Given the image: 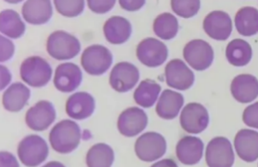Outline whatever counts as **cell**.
I'll list each match as a JSON object with an SVG mask.
<instances>
[{
	"label": "cell",
	"mask_w": 258,
	"mask_h": 167,
	"mask_svg": "<svg viewBox=\"0 0 258 167\" xmlns=\"http://www.w3.org/2000/svg\"><path fill=\"white\" fill-rule=\"evenodd\" d=\"M121 8L127 12H137L142 9L146 0H118Z\"/></svg>",
	"instance_id": "d590c367"
},
{
	"label": "cell",
	"mask_w": 258,
	"mask_h": 167,
	"mask_svg": "<svg viewBox=\"0 0 258 167\" xmlns=\"http://www.w3.org/2000/svg\"><path fill=\"white\" fill-rule=\"evenodd\" d=\"M137 57L145 66L156 68L166 62L168 50L162 41L155 38H147L138 45Z\"/></svg>",
	"instance_id": "30bf717a"
},
{
	"label": "cell",
	"mask_w": 258,
	"mask_h": 167,
	"mask_svg": "<svg viewBox=\"0 0 258 167\" xmlns=\"http://www.w3.org/2000/svg\"><path fill=\"white\" fill-rule=\"evenodd\" d=\"M204 142L196 136H184L176 146L177 158L185 165H194L199 163L204 156Z\"/></svg>",
	"instance_id": "d6986e66"
},
{
	"label": "cell",
	"mask_w": 258,
	"mask_h": 167,
	"mask_svg": "<svg viewBox=\"0 0 258 167\" xmlns=\"http://www.w3.org/2000/svg\"><path fill=\"white\" fill-rule=\"evenodd\" d=\"M243 122L249 128L258 130V102L245 108L243 113Z\"/></svg>",
	"instance_id": "d6a6232c"
},
{
	"label": "cell",
	"mask_w": 258,
	"mask_h": 167,
	"mask_svg": "<svg viewBox=\"0 0 258 167\" xmlns=\"http://www.w3.org/2000/svg\"><path fill=\"white\" fill-rule=\"evenodd\" d=\"M180 125L185 132L197 135L204 132L210 124L208 110L199 103H189L180 114Z\"/></svg>",
	"instance_id": "9c48e42d"
},
{
	"label": "cell",
	"mask_w": 258,
	"mask_h": 167,
	"mask_svg": "<svg viewBox=\"0 0 258 167\" xmlns=\"http://www.w3.org/2000/svg\"><path fill=\"white\" fill-rule=\"evenodd\" d=\"M234 23L239 35L254 36L258 33V10L250 6L241 8L236 13Z\"/></svg>",
	"instance_id": "484cf974"
},
{
	"label": "cell",
	"mask_w": 258,
	"mask_h": 167,
	"mask_svg": "<svg viewBox=\"0 0 258 167\" xmlns=\"http://www.w3.org/2000/svg\"><path fill=\"white\" fill-rule=\"evenodd\" d=\"M82 80V70L77 64L63 63L59 64L55 70L53 84L58 91L71 93L80 86Z\"/></svg>",
	"instance_id": "2e32d148"
},
{
	"label": "cell",
	"mask_w": 258,
	"mask_h": 167,
	"mask_svg": "<svg viewBox=\"0 0 258 167\" xmlns=\"http://www.w3.org/2000/svg\"><path fill=\"white\" fill-rule=\"evenodd\" d=\"M166 151V139L159 133H145L136 141V154L144 162L155 161L162 158Z\"/></svg>",
	"instance_id": "52a82bcc"
},
{
	"label": "cell",
	"mask_w": 258,
	"mask_h": 167,
	"mask_svg": "<svg viewBox=\"0 0 258 167\" xmlns=\"http://www.w3.org/2000/svg\"><path fill=\"white\" fill-rule=\"evenodd\" d=\"M161 88L156 81L147 79L142 81L134 92V100L136 103L144 107L149 108L156 103Z\"/></svg>",
	"instance_id": "83f0119b"
},
{
	"label": "cell",
	"mask_w": 258,
	"mask_h": 167,
	"mask_svg": "<svg viewBox=\"0 0 258 167\" xmlns=\"http://www.w3.org/2000/svg\"><path fill=\"white\" fill-rule=\"evenodd\" d=\"M81 63L89 75L95 76L103 75L112 65V55L105 46L93 45L84 50Z\"/></svg>",
	"instance_id": "5b68a950"
},
{
	"label": "cell",
	"mask_w": 258,
	"mask_h": 167,
	"mask_svg": "<svg viewBox=\"0 0 258 167\" xmlns=\"http://www.w3.org/2000/svg\"><path fill=\"white\" fill-rule=\"evenodd\" d=\"M95 108V99L88 93H76L66 101V114L76 120H83L91 117Z\"/></svg>",
	"instance_id": "ffe728a7"
},
{
	"label": "cell",
	"mask_w": 258,
	"mask_h": 167,
	"mask_svg": "<svg viewBox=\"0 0 258 167\" xmlns=\"http://www.w3.org/2000/svg\"><path fill=\"white\" fill-rule=\"evenodd\" d=\"M178 19L170 13H162L155 18L153 29L156 36L164 41H170L176 37L178 32Z\"/></svg>",
	"instance_id": "f546056e"
},
{
	"label": "cell",
	"mask_w": 258,
	"mask_h": 167,
	"mask_svg": "<svg viewBox=\"0 0 258 167\" xmlns=\"http://www.w3.org/2000/svg\"><path fill=\"white\" fill-rule=\"evenodd\" d=\"M1 90H4L12 81V74L6 67L1 65Z\"/></svg>",
	"instance_id": "74e56055"
},
{
	"label": "cell",
	"mask_w": 258,
	"mask_h": 167,
	"mask_svg": "<svg viewBox=\"0 0 258 167\" xmlns=\"http://www.w3.org/2000/svg\"><path fill=\"white\" fill-rule=\"evenodd\" d=\"M23 19L33 25H42L52 17L51 0H27L22 9Z\"/></svg>",
	"instance_id": "44dd1931"
},
{
	"label": "cell",
	"mask_w": 258,
	"mask_h": 167,
	"mask_svg": "<svg viewBox=\"0 0 258 167\" xmlns=\"http://www.w3.org/2000/svg\"><path fill=\"white\" fill-rule=\"evenodd\" d=\"M5 1L10 4H18L23 2V0H5Z\"/></svg>",
	"instance_id": "60d3db41"
},
{
	"label": "cell",
	"mask_w": 258,
	"mask_h": 167,
	"mask_svg": "<svg viewBox=\"0 0 258 167\" xmlns=\"http://www.w3.org/2000/svg\"><path fill=\"white\" fill-rule=\"evenodd\" d=\"M166 84L173 90H189L195 81V75L181 59H172L165 68Z\"/></svg>",
	"instance_id": "8fae6325"
},
{
	"label": "cell",
	"mask_w": 258,
	"mask_h": 167,
	"mask_svg": "<svg viewBox=\"0 0 258 167\" xmlns=\"http://www.w3.org/2000/svg\"><path fill=\"white\" fill-rule=\"evenodd\" d=\"M140 73L134 64L121 62L117 63L111 71L110 85L117 92H128L137 85Z\"/></svg>",
	"instance_id": "7c38bea8"
},
{
	"label": "cell",
	"mask_w": 258,
	"mask_h": 167,
	"mask_svg": "<svg viewBox=\"0 0 258 167\" xmlns=\"http://www.w3.org/2000/svg\"><path fill=\"white\" fill-rule=\"evenodd\" d=\"M55 8L66 18H76L82 14L85 7V0H53Z\"/></svg>",
	"instance_id": "1f68e13d"
},
{
	"label": "cell",
	"mask_w": 258,
	"mask_h": 167,
	"mask_svg": "<svg viewBox=\"0 0 258 167\" xmlns=\"http://www.w3.org/2000/svg\"><path fill=\"white\" fill-rule=\"evenodd\" d=\"M203 27L208 36L213 40L227 41L232 32V19L227 12L214 11L204 18Z\"/></svg>",
	"instance_id": "4fadbf2b"
},
{
	"label": "cell",
	"mask_w": 258,
	"mask_h": 167,
	"mask_svg": "<svg viewBox=\"0 0 258 167\" xmlns=\"http://www.w3.org/2000/svg\"><path fill=\"white\" fill-rule=\"evenodd\" d=\"M55 118L56 111L52 103L47 101H41L28 110L25 122L32 130L43 131L51 126Z\"/></svg>",
	"instance_id": "9a60e30c"
},
{
	"label": "cell",
	"mask_w": 258,
	"mask_h": 167,
	"mask_svg": "<svg viewBox=\"0 0 258 167\" xmlns=\"http://www.w3.org/2000/svg\"><path fill=\"white\" fill-rule=\"evenodd\" d=\"M1 44V52H0V61L1 63L10 60L13 57L15 52V46L9 39L1 36L0 38Z\"/></svg>",
	"instance_id": "e575fe53"
},
{
	"label": "cell",
	"mask_w": 258,
	"mask_h": 167,
	"mask_svg": "<svg viewBox=\"0 0 258 167\" xmlns=\"http://www.w3.org/2000/svg\"><path fill=\"white\" fill-rule=\"evenodd\" d=\"M48 146L42 137L32 135L26 136L18 145V158L27 166H37L48 156Z\"/></svg>",
	"instance_id": "277c9868"
},
{
	"label": "cell",
	"mask_w": 258,
	"mask_h": 167,
	"mask_svg": "<svg viewBox=\"0 0 258 167\" xmlns=\"http://www.w3.org/2000/svg\"><path fill=\"white\" fill-rule=\"evenodd\" d=\"M25 24L18 12L13 10H6L0 14V31L12 39L22 37L25 33Z\"/></svg>",
	"instance_id": "4316f807"
},
{
	"label": "cell",
	"mask_w": 258,
	"mask_h": 167,
	"mask_svg": "<svg viewBox=\"0 0 258 167\" xmlns=\"http://www.w3.org/2000/svg\"><path fill=\"white\" fill-rule=\"evenodd\" d=\"M232 97L241 104L251 103L258 97L257 78L249 74H241L231 84Z\"/></svg>",
	"instance_id": "e0dca14e"
},
{
	"label": "cell",
	"mask_w": 258,
	"mask_h": 167,
	"mask_svg": "<svg viewBox=\"0 0 258 167\" xmlns=\"http://www.w3.org/2000/svg\"><path fill=\"white\" fill-rule=\"evenodd\" d=\"M153 166H177V164L172 159H163L153 164Z\"/></svg>",
	"instance_id": "f35d334b"
},
{
	"label": "cell",
	"mask_w": 258,
	"mask_h": 167,
	"mask_svg": "<svg viewBox=\"0 0 258 167\" xmlns=\"http://www.w3.org/2000/svg\"><path fill=\"white\" fill-rule=\"evenodd\" d=\"M183 56L189 66L198 71L209 69L214 61V50L207 41L193 40L185 45Z\"/></svg>",
	"instance_id": "8992f818"
},
{
	"label": "cell",
	"mask_w": 258,
	"mask_h": 167,
	"mask_svg": "<svg viewBox=\"0 0 258 167\" xmlns=\"http://www.w3.org/2000/svg\"><path fill=\"white\" fill-rule=\"evenodd\" d=\"M30 98V90L21 82H15L4 93L2 103L5 109L12 113H18L26 106Z\"/></svg>",
	"instance_id": "cb8c5ba5"
},
{
	"label": "cell",
	"mask_w": 258,
	"mask_h": 167,
	"mask_svg": "<svg viewBox=\"0 0 258 167\" xmlns=\"http://www.w3.org/2000/svg\"><path fill=\"white\" fill-rule=\"evenodd\" d=\"M87 3L94 13L106 14L114 7L116 0H87Z\"/></svg>",
	"instance_id": "836d02e7"
},
{
	"label": "cell",
	"mask_w": 258,
	"mask_h": 167,
	"mask_svg": "<svg viewBox=\"0 0 258 167\" xmlns=\"http://www.w3.org/2000/svg\"><path fill=\"white\" fill-rule=\"evenodd\" d=\"M46 51L57 60H70L79 54L80 41L67 32L55 31L49 35L46 41Z\"/></svg>",
	"instance_id": "7a4b0ae2"
},
{
	"label": "cell",
	"mask_w": 258,
	"mask_h": 167,
	"mask_svg": "<svg viewBox=\"0 0 258 167\" xmlns=\"http://www.w3.org/2000/svg\"><path fill=\"white\" fill-rule=\"evenodd\" d=\"M252 54L250 45L242 39L232 40L226 48V58L228 63L235 67L247 65L251 61Z\"/></svg>",
	"instance_id": "d4e9b609"
},
{
	"label": "cell",
	"mask_w": 258,
	"mask_h": 167,
	"mask_svg": "<svg viewBox=\"0 0 258 167\" xmlns=\"http://www.w3.org/2000/svg\"><path fill=\"white\" fill-rule=\"evenodd\" d=\"M82 139L80 127L76 122L63 120L55 124L49 134L52 149L57 153H70L78 148Z\"/></svg>",
	"instance_id": "6da1fadb"
},
{
	"label": "cell",
	"mask_w": 258,
	"mask_h": 167,
	"mask_svg": "<svg viewBox=\"0 0 258 167\" xmlns=\"http://www.w3.org/2000/svg\"><path fill=\"white\" fill-rule=\"evenodd\" d=\"M20 75L23 81L32 88H42L52 78V67L44 58L32 56L21 64Z\"/></svg>",
	"instance_id": "3957f363"
},
{
	"label": "cell",
	"mask_w": 258,
	"mask_h": 167,
	"mask_svg": "<svg viewBox=\"0 0 258 167\" xmlns=\"http://www.w3.org/2000/svg\"><path fill=\"white\" fill-rule=\"evenodd\" d=\"M106 41L113 45H120L129 40L132 33V24L122 17H112L106 21L103 27Z\"/></svg>",
	"instance_id": "603a6c76"
},
{
	"label": "cell",
	"mask_w": 258,
	"mask_h": 167,
	"mask_svg": "<svg viewBox=\"0 0 258 167\" xmlns=\"http://www.w3.org/2000/svg\"><path fill=\"white\" fill-rule=\"evenodd\" d=\"M171 7L178 17L190 18L198 14L201 2L200 0H171Z\"/></svg>",
	"instance_id": "4dcf8cb0"
},
{
	"label": "cell",
	"mask_w": 258,
	"mask_h": 167,
	"mask_svg": "<svg viewBox=\"0 0 258 167\" xmlns=\"http://www.w3.org/2000/svg\"><path fill=\"white\" fill-rule=\"evenodd\" d=\"M234 148L238 158L251 163L258 159V132L255 130H241L236 134Z\"/></svg>",
	"instance_id": "ac0fdd59"
},
{
	"label": "cell",
	"mask_w": 258,
	"mask_h": 167,
	"mask_svg": "<svg viewBox=\"0 0 258 167\" xmlns=\"http://www.w3.org/2000/svg\"><path fill=\"white\" fill-rule=\"evenodd\" d=\"M234 158L235 155L232 143L226 137H215L207 146L205 159L209 166H232Z\"/></svg>",
	"instance_id": "ba28073f"
},
{
	"label": "cell",
	"mask_w": 258,
	"mask_h": 167,
	"mask_svg": "<svg viewBox=\"0 0 258 167\" xmlns=\"http://www.w3.org/2000/svg\"><path fill=\"white\" fill-rule=\"evenodd\" d=\"M1 166H18V161L14 156L7 152H1Z\"/></svg>",
	"instance_id": "8d00e7d4"
},
{
	"label": "cell",
	"mask_w": 258,
	"mask_h": 167,
	"mask_svg": "<svg viewBox=\"0 0 258 167\" xmlns=\"http://www.w3.org/2000/svg\"><path fill=\"white\" fill-rule=\"evenodd\" d=\"M149 123L148 116L144 110L131 107L124 110L118 119V130L125 137H134L146 129Z\"/></svg>",
	"instance_id": "5bb4252c"
},
{
	"label": "cell",
	"mask_w": 258,
	"mask_h": 167,
	"mask_svg": "<svg viewBox=\"0 0 258 167\" xmlns=\"http://www.w3.org/2000/svg\"><path fill=\"white\" fill-rule=\"evenodd\" d=\"M184 102V96L179 93L171 90H164L159 97L155 111L161 118L166 120L174 119L180 113Z\"/></svg>",
	"instance_id": "7402d4cb"
},
{
	"label": "cell",
	"mask_w": 258,
	"mask_h": 167,
	"mask_svg": "<svg viewBox=\"0 0 258 167\" xmlns=\"http://www.w3.org/2000/svg\"><path fill=\"white\" fill-rule=\"evenodd\" d=\"M91 136H92V135H91V133L89 132V130H84L82 133V138L84 139V140H89V139L91 138Z\"/></svg>",
	"instance_id": "ab89813d"
},
{
	"label": "cell",
	"mask_w": 258,
	"mask_h": 167,
	"mask_svg": "<svg viewBox=\"0 0 258 167\" xmlns=\"http://www.w3.org/2000/svg\"><path fill=\"white\" fill-rule=\"evenodd\" d=\"M114 158V152L112 147L105 143H97L87 153L86 164L89 167L112 166Z\"/></svg>",
	"instance_id": "f1b7e54d"
}]
</instances>
